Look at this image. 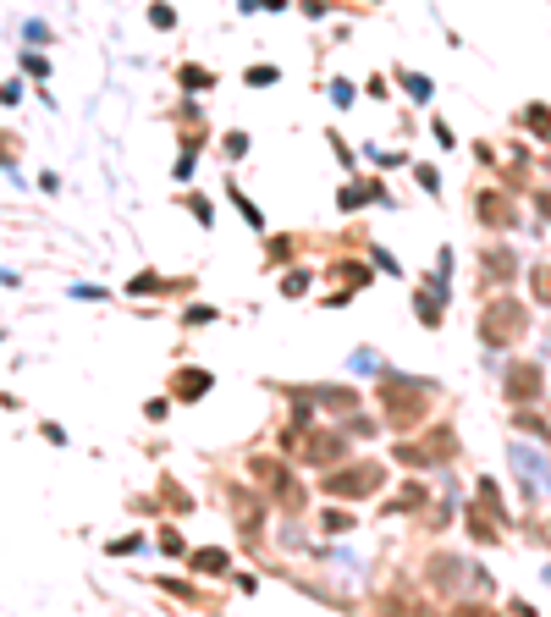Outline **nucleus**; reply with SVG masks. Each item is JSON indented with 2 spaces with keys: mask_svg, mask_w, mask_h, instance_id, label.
<instances>
[{
  "mask_svg": "<svg viewBox=\"0 0 551 617\" xmlns=\"http://www.w3.org/2000/svg\"><path fill=\"white\" fill-rule=\"evenodd\" d=\"M248 469H254V485L265 491V502H276V507H287V513L304 507V485L293 479V469H287L281 458H254Z\"/></svg>",
  "mask_w": 551,
  "mask_h": 617,
  "instance_id": "f257e3e1",
  "label": "nucleus"
},
{
  "mask_svg": "<svg viewBox=\"0 0 551 617\" xmlns=\"http://www.w3.org/2000/svg\"><path fill=\"white\" fill-rule=\"evenodd\" d=\"M380 408H386V419H392L397 430H408L413 419L430 408V392H425L419 380H403V375H397V380H386V386H380Z\"/></svg>",
  "mask_w": 551,
  "mask_h": 617,
  "instance_id": "f03ea898",
  "label": "nucleus"
},
{
  "mask_svg": "<svg viewBox=\"0 0 551 617\" xmlns=\"http://www.w3.org/2000/svg\"><path fill=\"white\" fill-rule=\"evenodd\" d=\"M380 463H353V469H331L326 479H320V491L326 496H337V502H364V496H375L380 491Z\"/></svg>",
  "mask_w": 551,
  "mask_h": 617,
  "instance_id": "7ed1b4c3",
  "label": "nucleus"
},
{
  "mask_svg": "<svg viewBox=\"0 0 551 617\" xmlns=\"http://www.w3.org/2000/svg\"><path fill=\"white\" fill-rule=\"evenodd\" d=\"M518 331H524V304L497 298V304H485V309H480V337L491 342V347H507Z\"/></svg>",
  "mask_w": 551,
  "mask_h": 617,
  "instance_id": "20e7f679",
  "label": "nucleus"
},
{
  "mask_svg": "<svg viewBox=\"0 0 551 617\" xmlns=\"http://www.w3.org/2000/svg\"><path fill=\"white\" fill-rule=\"evenodd\" d=\"M215 386V375L210 370H199V364H182V370H171V403H199L205 392Z\"/></svg>",
  "mask_w": 551,
  "mask_h": 617,
  "instance_id": "39448f33",
  "label": "nucleus"
},
{
  "mask_svg": "<svg viewBox=\"0 0 551 617\" xmlns=\"http://www.w3.org/2000/svg\"><path fill=\"white\" fill-rule=\"evenodd\" d=\"M188 568L199 573V579H226V573H232V551H221V546H199V551H188Z\"/></svg>",
  "mask_w": 551,
  "mask_h": 617,
  "instance_id": "423d86ee",
  "label": "nucleus"
},
{
  "mask_svg": "<svg viewBox=\"0 0 551 617\" xmlns=\"http://www.w3.org/2000/svg\"><path fill=\"white\" fill-rule=\"evenodd\" d=\"M347 452V430H320V441H304V463H337Z\"/></svg>",
  "mask_w": 551,
  "mask_h": 617,
  "instance_id": "0eeeda50",
  "label": "nucleus"
},
{
  "mask_svg": "<svg viewBox=\"0 0 551 617\" xmlns=\"http://www.w3.org/2000/svg\"><path fill=\"white\" fill-rule=\"evenodd\" d=\"M221 78L210 72V67H199V61H182V67H177V88L182 94H210Z\"/></svg>",
  "mask_w": 551,
  "mask_h": 617,
  "instance_id": "6e6552de",
  "label": "nucleus"
},
{
  "mask_svg": "<svg viewBox=\"0 0 551 617\" xmlns=\"http://www.w3.org/2000/svg\"><path fill=\"white\" fill-rule=\"evenodd\" d=\"M535 392H540V370H535V364H513V370H507V397L524 403V397H535Z\"/></svg>",
  "mask_w": 551,
  "mask_h": 617,
  "instance_id": "1a4fd4ad",
  "label": "nucleus"
},
{
  "mask_svg": "<svg viewBox=\"0 0 551 617\" xmlns=\"http://www.w3.org/2000/svg\"><path fill=\"white\" fill-rule=\"evenodd\" d=\"M314 403L337 408V413H353V408H359V392H347V386H314Z\"/></svg>",
  "mask_w": 551,
  "mask_h": 617,
  "instance_id": "9d476101",
  "label": "nucleus"
},
{
  "mask_svg": "<svg viewBox=\"0 0 551 617\" xmlns=\"http://www.w3.org/2000/svg\"><path fill=\"white\" fill-rule=\"evenodd\" d=\"M226 199H232V204H238V215H243V221L254 226V232H265V215H259V204L248 199V193H243L238 182H226Z\"/></svg>",
  "mask_w": 551,
  "mask_h": 617,
  "instance_id": "9b49d317",
  "label": "nucleus"
},
{
  "mask_svg": "<svg viewBox=\"0 0 551 617\" xmlns=\"http://www.w3.org/2000/svg\"><path fill=\"white\" fill-rule=\"evenodd\" d=\"M320 529H326V535H347V529H359V513H347V507H326V513H320Z\"/></svg>",
  "mask_w": 551,
  "mask_h": 617,
  "instance_id": "f8f14e48",
  "label": "nucleus"
},
{
  "mask_svg": "<svg viewBox=\"0 0 551 617\" xmlns=\"http://www.w3.org/2000/svg\"><path fill=\"white\" fill-rule=\"evenodd\" d=\"M149 28H154V34H171V28H177V6H171V0H149Z\"/></svg>",
  "mask_w": 551,
  "mask_h": 617,
  "instance_id": "ddd939ff",
  "label": "nucleus"
},
{
  "mask_svg": "<svg viewBox=\"0 0 551 617\" xmlns=\"http://www.w3.org/2000/svg\"><path fill=\"white\" fill-rule=\"evenodd\" d=\"M50 39H55V28H50L45 17H28V22H22V45H34V50H45Z\"/></svg>",
  "mask_w": 551,
  "mask_h": 617,
  "instance_id": "4468645a",
  "label": "nucleus"
},
{
  "mask_svg": "<svg viewBox=\"0 0 551 617\" xmlns=\"http://www.w3.org/2000/svg\"><path fill=\"white\" fill-rule=\"evenodd\" d=\"M22 72H28V78H34L39 88H45V83H50V55H39L34 45H28V50H22Z\"/></svg>",
  "mask_w": 551,
  "mask_h": 617,
  "instance_id": "2eb2a0df",
  "label": "nucleus"
},
{
  "mask_svg": "<svg viewBox=\"0 0 551 617\" xmlns=\"http://www.w3.org/2000/svg\"><path fill=\"white\" fill-rule=\"evenodd\" d=\"M309 287H314V271H309V265H298V271H287V276H281V292H287V298H304Z\"/></svg>",
  "mask_w": 551,
  "mask_h": 617,
  "instance_id": "dca6fc26",
  "label": "nucleus"
},
{
  "mask_svg": "<svg viewBox=\"0 0 551 617\" xmlns=\"http://www.w3.org/2000/svg\"><path fill=\"white\" fill-rule=\"evenodd\" d=\"M298 254V238H265V265H287Z\"/></svg>",
  "mask_w": 551,
  "mask_h": 617,
  "instance_id": "f3484780",
  "label": "nucleus"
},
{
  "mask_svg": "<svg viewBox=\"0 0 551 617\" xmlns=\"http://www.w3.org/2000/svg\"><path fill=\"white\" fill-rule=\"evenodd\" d=\"M243 83H248V88H276V83H281V67L259 61V67H248V72H243Z\"/></svg>",
  "mask_w": 551,
  "mask_h": 617,
  "instance_id": "a211bd4d",
  "label": "nucleus"
},
{
  "mask_svg": "<svg viewBox=\"0 0 551 617\" xmlns=\"http://www.w3.org/2000/svg\"><path fill=\"white\" fill-rule=\"evenodd\" d=\"M480 221H491V226H513V215H507V199H497V193L485 199V193H480Z\"/></svg>",
  "mask_w": 551,
  "mask_h": 617,
  "instance_id": "6ab92c4d",
  "label": "nucleus"
},
{
  "mask_svg": "<svg viewBox=\"0 0 551 617\" xmlns=\"http://www.w3.org/2000/svg\"><path fill=\"white\" fill-rule=\"evenodd\" d=\"M182 204H188V215H193V221H199V226H205V232H210V226H215V204L205 199V193H188V199H182Z\"/></svg>",
  "mask_w": 551,
  "mask_h": 617,
  "instance_id": "aec40b11",
  "label": "nucleus"
},
{
  "mask_svg": "<svg viewBox=\"0 0 551 617\" xmlns=\"http://www.w3.org/2000/svg\"><path fill=\"white\" fill-rule=\"evenodd\" d=\"M144 546H149V540H144V535L133 529V535H116V540H111L105 551H111V557H138V551H144Z\"/></svg>",
  "mask_w": 551,
  "mask_h": 617,
  "instance_id": "412c9836",
  "label": "nucleus"
},
{
  "mask_svg": "<svg viewBox=\"0 0 551 617\" xmlns=\"http://www.w3.org/2000/svg\"><path fill=\"white\" fill-rule=\"evenodd\" d=\"M127 292H133V298H149V292H171V281H160L154 271H144L138 281H127Z\"/></svg>",
  "mask_w": 551,
  "mask_h": 617,
  "instance_id": "4be33fe9",
  "label": "nucleus"
},
{
  "mask_svg": "<svg viewBox=\"0 0 551 617\" xmlns=\"http://www.w3.org/2000/svg\"><path fill=\"white\" fill-rule=\"evenodd\" d=\"M397 83L408 88V100H430V78L425 72H397Z\"/></svg>",
  "mask_w": 551,
  "mask_h": 617,
  "instance_id": "5701e85b",
  "label": "nucleus"
},
{
  "mask_svg": "<svg viewBox=\"0 0 551 617\" xmlns=\"http://www.w3.org/2000/svg\"><path fill=\"white\" fill-rule=\"evenodd\" d=\"M160 502H166L171 513H188V507H193V496L182 491V485H171V479H166V485H160Z\"/></svg>",
  "mask_w": 551,
  "mask_h": 617,
  "instance_id": "b1692460",
  "label": "nucleus"
},
{
  "mask_svg": "<svg viewBox=\"0 0 551 617\" xmlns=\"http://www.w3.org/2000/svg\"><path fill=\"white\" fill-rule=\"evenodd\" d=\"M67 292H72L78 304H105V298H111V292H105V287H94V281H72Z\"/></svg>",
  "mask_w": 551,
  "mask_h": 617,
  "instance_id": "393cba45",
  "label": "nucleus"
},
{
  "mask_svg": "<svg viewBox=\"0 0 551 617\" xmlns=\"http://www.w3.org/2000/svg\"><path fill=\"white\" fill-rule=\"evenodd\" d=\"M353 100H359V88H353L347 78H331V105H337V111H347Z\"/></svg>",
  "mask_w": 551,
  "mask_h": 617,
  "instance_id": "a878e982",
  "label": "nucleus"
},
{
  "mask_svg": "<svg viewBox=\"0 0 551 617\" xmlns=\"http://www.w3.org/2000/svg\"><path fill=\"white\" fill-rule=\"evenodd\" d=\"M160 557H188V546H182V535L166 524V529H160Z\"/></svg>",
  "mask_w": 551,
  "mask_h": 617,
  "instance_id": "bb28decb",
  "label": "nucleus"
},
{
  "mask_svg": "<svg viewBox=\"0 0 551 617\" xmlns=\"http://www.w3.org/2000/svg\"><path fill=\"white\" fill-rule=\"evenodd\" d=\"M0 171L17 182V138H6V133H0Z\"/></svg>",
  "mask_w": 551,
  "mask_h": 617,
  "instance_id": "cd10ccee",
  "label": "nucleus"
},
{
  "mask_svg": "<svg viewBox=\"0 0 551 617\" xmlns=\"http://www.w3.org/2000/svg\"><path fill=\"white\" fill-rule=\"evenodd\" d=\"M221 149H226V160H243L248 154V133H221Z\"/></svg>",
  "mask_w": 551,
  "mask_h": 617,
  "instance_id": "c85d7f7f",
  "label": "nucleus"
},
{
  "mask_svg": "<svg viewBox=\"0 0 551 617\" xmlns=\"http://www.w3.org/2000/svg\"><path fill=\"white\" fill-rule=\"evenodd\" d=\"M293 6L309 17V22H320V17H331V0H293Z\"/></svg>",
  "mask_w": 551,
  "mask_h": 617,
  "instance_id": "c756f323",
  "label": "nucleus"
},
{
  "mask_svg": "<svg viewBox=\"0 0 551 617\" xmlns=\"http://www.w3.org/2000/svg\"><path fill=\"white\" fill-rule=\"evenodd\" d=\"M193 154H199V149H182V154H177V166H171L177 182H193Z\"/></svg>",
  "mask_w": 551,
  "mask_h": 617,
  "instance_id": "7c9ffc66",
  "label": "nucleus"
},
{
  "mask_svg": "<svg viewBox=\"0 0 551 617\" xmlns=\"http://www.w3.org/2000/svg\"><path fill=\"white\" fill-rule=\"evenodd\" d=\"M166 413H171V392H166V397H154V403H144V419H154V425H160Z\"/></svg>",
  "mask_w": 551,
  "mask_h": 617,
  "instance_id": "2f4dec72",
  "label": "nucleus"
},
{
  "mask_svg": "<svg viewBox=\"0 0 551 617\" xmlns=\"http://www.w3.org/2000/svg\"><path fill=\"white\" fill-rule=\"evenodd\" d=\"M182 320H188V326H210V320H215V309H210V304H193Z\"/></svg>",
  "mask_w": 551,
  "mask_h": 617,
  "instance_id": "473e14b6",
  "label": "nucleus"
},
{
  "mask_svg": "<svg viewBox=\"0 0 551 617\" xmlns=\"http://www.w3.org/2000/svg\"><path fill=\"white\" fill-rule=\"evenodd\" d=\"M39 436H45V441H50V446H67V441H72V436H67V430H61V425H55V419H45V430H39Z\"/></svg>",
  "mask_w": 551,
  "mask_h": 617,
  "instance_id": "72a5a7b5",
  "label": "nucleus"
},
{
  "mask_svg": "<svg viewBox=\"0 0 551 617\" xmlns=\"http://www.w3.org/2000/svg\"><path fill=\"white\" fill-rule=\"evenodd\" d=\"M353 370H359V375H375L380 364H375V353H353Z\"/></svg>",
  "mask_w": 551,
  "mask_h": 617,
  "instance_id": "f704fd0d",
  "label": "nucleus"
},
{
  "mask_svg": "<svg viewBox=\"0 0 551 617\" xmlns=\"http://www.w3.org/2000/svg\"><path fill=\"white\" fill-rule=\"evenodd\" d=\"M22 100V83H0V105H17Z\"/></svg>",
  "mask_w": 551,
  "mask_h": 617,
  "instance_id": "c9c22d12",
  "label": "nucleus"
},
{
  "mask_svg": "<svg viewBox=\"0 0 551 617\" xmlns=\"http://www.w3.org/2000/svg\"><path fill=\"white\" fill-rule=\"evenodd\" d=\"M413 171H419V188H425V193H436V188H441V182H436V171H430V166H413Z\"/></svg>",
  "mask_w": 551,
  "mask_h": 617,
  "instance_id": "e433bc0d",
  "label": "nucleus"
},
{
  "mask_svg": "<svg viewBox=\"0 0 551 617\" xmlns=\"http://www.w3.org/2000/svg\"><path fill=\"white\" fill-rule=\"evenodd\" d=\"M17 281H22L17 271H6V265H0V287H17Z\"/></svg>",
  "mask_w": 551,
  "mask_h": 617,
  "instance_id": "4c0bfd02",
  "label": "nucleus"
},
{
  "mask_svg": "<svg viewBox=\"0 0 551 617\" xmlns=\"http://www.w3.org/2000/svg\"><path fill=\"white\" fill-rule=\"evenodd\" d=\"M259 6H265V12H287V6H293V0H259Z\"/></svg>",
  "mask_w": 551,
  "mask_h": 617,
  "instance_id": "58836bf2",
  "label": "nucleus"
},
{
  "mask_svg": "<svg viewBox=\"0 0 551 617\" xmlns=\"http://www.w3.org/2000/svg\"><path fill=\"white\" fill-rule=\"evenodd\" d=\"M238 12H243V17H254V12H259V0H238Z\"/></svg>",
  "mask_w": 551,
  "mask_h": 617,
  "instance_id": "ea45409f",
  "label": "nucleus"
},
{
  "mask_svg": "<svg viewBox=\"0 0 551 617\" xmlns=\"http://www.w3.org/2000/svg\"><path fill=\"white\" fill-rule=\"evenodd\" d=\"M370 6H375V0H370Z\"/></svg>",
  "mask_w": 551,
  "mask_h": 617,
  "instance_id": "a19ab883",
  "label": "nucleus"
}]
</instances>
